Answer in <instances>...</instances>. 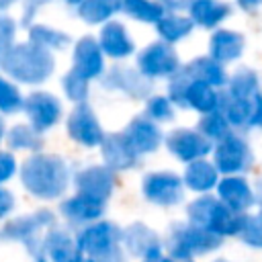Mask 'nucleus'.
<instances>
[{"mask_svg": "<svg viewBox=\"0 0 262 262\" xmlns=\"http://www.w3.org/2000/svg\"><path fill=\"white\" fill-rule=\"evenodd\" d=\"M100 158H102V166H106L108 170H113L115 174L121 172H129L135 170L143 160L133 151V147L127 143V139L123 137L121 131H106L100 147Z\"/></svg>", "mask_w": 262, "mask_h": 262, "instance_id": "23", "label": "nucleus"}, {"mask_svg": "<svg viewBox=\"0 0 262 262\" xmlns=\"http://www.w3.org/2000/svg\"><path fill=\"white\" fill-rule=\"evenodd\" d=\"M20 113L27 119L25 123H29L41 135L55 129L66 117L63 100L55 92L45 88H35L29 94H25Z\"/></svg>", "mask_w": 262, "mask_h": 262, "instance_id": "8", "label": "nucleus"}, {"mask_svg": "<svg viewBox=\"0 0 262 262\" xmlns=\"http://www.w3.org/2000/svg\"><path fill=\"white\" fill-rule=\"evenodd\" d=\"M35 262H45V258H43V256H37V258H35Z\"/></svg>", "mask_w": 262, "mask_h": 262, "instance_id": "52", "label": "nucleus"}, {"mask_svg": "<svg viewBox=\"0 0 262 262\" xmlns=\"http://www.w3.org/2000/svg\"><path fill=\"white\" fill-rule=\"evenodd\" d=\"M180 178H182L184 190L201 196V194H213L215 192V186H217L221 174L217 172V168L213 166V162L209 158H203V160L186 164L180 172Z\"/></svg>", "mask_w": 262, "mask_h": 262, "instance_id": "26", "label": "nucleus"}, {"mask_svg": "<svg viewBox=\"0 0 262 262\" xmlns=\"http://www.w3.org/2000/svg\"><path fill=\"white\" fill-rule=\"evenodd\" d=\"M162 147L182 166L209 158L213 149V145L196 131L194 125H172L166 129Z\"/></svg>", "mask_w": 262, "mask_h": 262, "instance_id": "12", "label": "nucleus"}, {"mask_svg": "<svg viewBox=\"0 0 262 262\" xmlns=\"http://www.w3.org/2000/svg\"><path fill=\"white\" fill-rule=\"evenodd\" d=\"M55 221V215L49 211V209H39L31 215H25V217H16L12 221H8L2 229H0V235L6 237V239H18V242H25L29 246V250L39 256V250L37 246H41L43 250V237H39V231L45 229V227H51Z\"/></svg>", "mask_w": 262, "mask_h": 262, "instance_id": "19", "label": "nucleus"}, {"mask_svg": "<svg viewBox=\"0 0 262 262\" xmlns=\"http://www.w3.org/2000/svg\"><path fill=\"white\" fill-rule=\"evenodd\" d=\"M16 172H18L16 156L8 149H0V186L4 182H8Z\"/></svg>", "mask_w": 262, "mask_h": 262, "instance_id": "41", "label": "nucleus"}, {"mask_svg": "<svg viewBox=\"0 0 262 262\" xmlns=\"http://www.w3.org/2000/svg\"><path fill=\"white\" fill-rule=\"evenodd\" d=\"M94 37H96L98 47L104 53L106 61H111V63H131L139 49L131 29L121 18L108 20L106 25L98 27V33Z\"/></svg>", "mask_w": 262, "mask_h": 262, "instance_id": "14", "label": "nucleus"}, {"mask_svg": "<svg viewBox=\"0 0 262 262\" xmlns=\"http://www.w3.org/2000/svg\"><path fill=\"white\" fill-rule=\"evenodd\" d=\"M59 88H61V96L74 104H82V102H88L90 98V90H92V84L86 82L84 78H80L78 74H74L72 70H68L61 78H59Z\"/></svg>", "mask_w": 262, "mask_h": 262, "instance_id": "36", "label": "nucleus"}, {"mask_svg": "<svg viewBox=\"0 0 262 262\" xmlns=\"http://www.w3.org/2000/svg\"><path fill=\"white\" fill-rule=\"evenodd\" d=\"M98 86L104 92L119 94L131 102H143L154 92V84L145 80L133 63H111L98 80Z\"/></svg>", "mask_w": 262, "mask_h": 262, "instance_id": "11", "label": "nucleus"}, {"mask_svg": "<svg viewBox=\"0 0 262 262\" xmlns=\"http://www.w3.org/2000/svg\"><path fill=\"white\" fill-rule=\"evenodd\" d=\"M168 8L160 0H121V14L133 23L154 27Z\"/></svg>", "mask_w": 262, "mask_h": 262, "instance_id": "33", "label": "nucleus"}, {"mask_svg": "<svg viewBox=\"0 0 262 262\" xmlns=\"http://www.w3.org/2000/svg\"><path fill=\"white\" fill-rule=\"evenodd\" d=\"M219 113L242 135L262 131V74L246 63L229 70L221 88Z\"/></svg>", "mask_w": 262, "mask_h": 262, "instance_id": "1", "label": "nucleus"}, {"mask_svg": "<svg viewBox=\"0 0 262 262\" xmlns=\"http://www.w3.org/2000/svg\"><path fill=\"white\" fill-rule=\"evenodd\" d=\"M237 235L248 246L262 248V209H258L256 213H246L244 215Z\"/></svg>", "mask_w": 262, "mask_h": 262, "instance_id": "38", "label": "nucleus"}, {"mask_svg": "<svg viewBox=\"0 0 262 262\" xmlns=\"http://www.w3.org/2000/svg\"><path fill=\"white\" fill-rule=\"evenodd\" d=\"M219 262H223V260H219Z\"/></svg>", "mask_w": 262, "mask_h": 262, "instance_id": "54", "label": "nucleus"}, {"mask_svg": "<svg viewBox=\"0 0 262 262\" xmlns=\"http://www.w3.org/2000/svg\"><path fill=\"white\" fill-rule=\"evenodd\" d=\"M27 41L55 55V53H61V51L70 49L74 39L63 29H57V27H51L47 23H37L35 20L33 25L27 27Z\"/></svg>", "mask_w": 262, "mask_h": 262, "instance_id": "29", "label": "nucleus"}, {"mask_svg": "<svg viewBox=\"0 0 262 262\" xmlns=\"http://www.w3.org/2000/svg\"><path fill=\"white\" fill-rule=\"evenodd\" d=\"M154 33L158 41L178 47L184 41H188L196 33V29L182 8H168L164 16L154 25Z\"/></svg>", "mask_w": 262, "mask_h": 262, "instance_id": "24", "label": "nucleus"}, {"mask_svg": "<svg viewBox=\"0 0 262 262\" xmlns=\"http://www.w3.org/2000/svg\"><path fill=\"white\" fill-rule=\"evenodd\" d=\"M233 8L246 12V14H256L262 10V0H231Z\"/></svg>", "mask_w": 262, "mask_h": 262, "instance_id": "43", "label": "nucleus"}, {"mask_svg": "<svg viewBox=\"0 0 262 262\" xmlns=\"http://www.w3.org/2000/svg\"><path fill=\"white\" fill-rule=\"evenodd\" d=\"M16 31H18V23L8 12H0V53L14 43Z\"/></svg>", "mask_w": 262, "mask_h": 262, "instance_id": "39", "label": "nucleus"}, {"mask_svg": "<svg viewBox=\"0 0 262 262\" xmlns=\"http://www.w3.org/2000/svg\"><path fill=\"white\" fill-rule=\"evenodd\" d=\"M121 242L131 256H141L145 260H156L162 256V239L143 223H131L127 229H123Z\"/></svg>", "mask_w": 262, "mask_h": 262, "instance_id": "25", "label": "nucleus"}, {"mask_svg": "<svg viewBox=\"0 0 262 262\" xmlns=\"http://www.w3.org/2000/svg\"><path fill=\"white\" fill-rule=\"evenodd\" d=\"M209 160L221 176H248L256 164L254 147L248 135L231 131L225 139L217 141L211 149Z\"/></svg>", "mask_w": 262, "mask_h": 262, "instance_id": "7", "label": "nucleus"}, {"mask_svg": "<svg viewBox=\"0 0 262 262\" xmlns=\"http://www.w3.org/2000/svg\"><path fill=\"white\" fill-rule=\"evenodd\" d=\"M61 2H63V4H68L70 8H78V6H80L84 0H61Z\"/></svg>", "mask_w": 262, "mask_h": 262, "instance_id": "49", "label": "nucleus"}, {"mask_svg": "<svg viewBox=\"0 0 262 262\" xmlns=\"http://www.w3.org/2000/svg\"><path fill=\"white\" fill-rule=\"evenodd\" d=\"M182 63L184 59L178 47L166 45L158 39L141 45L133 57V68L151 84H158V82L166 84L172 76H176L182 70Z\"/></svg>", "mask_w": 262, "mask_h": 262, "instance_id": "6", "label": "nucleus"}, {"mask_svg": "<svg viewBox=\"0 0 262 262\" xmlns=\"http://www.w3.org/2000/svg\"><path fill=\"white\" fill-rule=\"evenodd\" d=\"M164 92L176 104L178 111H188V113H194L196 117L219 111L221 90H217L205 82L192 80L182 70L166 82Z\"/></svg>", "mask_w": 262, "mask_h": 262, "instance_id": "4", "label": "nucleus"}, {"mask_svg": "<svg viewBox=\"0 0 262 262\" xmlns=\"http://www.w3.org/2000/svg\"><path fill=\"white\" fill-rule=\"evenodd\" d=\"M186 217H188V223L217 237L237 235L242 227V219H244V215H235L233 211H229L215 194L194 196L186 205Z\"/></svg>", "mask_w": 262, "mask_h": 262, "instance_id": "5", "label": "nucleus"}, {"mask_svg": "<svg viewBox=\"0 0 262 262\" xmlns=\"http://www.w3.org/2000/svg\"><path fill=\"white\" fill-rule=\"evenodd\" d=\"M123 133V137L127 139V143L133 147V151L143 160L147 156H154L156 151L162 149L164 145V127L156 125L154 121H149L147 117H143L141 113L133 115L123 129H119Z\"/></svg>", "mask_w": 262, "mask_h": 262, "instance_id": "18", "label": "nucleus"}, {"mask_svg": "<svg viewBox=\"0 0 262 262\" xmlns=\"http://www.w3.org/2000/svg\"><path fill=\"white\" fill-rule=\"evenodd\" d=\"M145 262H174L172 258H164V256H160V258H156V260H145Z\"/></svg>", "mask_w": 262, "mask_h": 262, "instance_id": "51", "label": "nucleus"}, {"mask_svg": "<svg viewBox=\"0 0 262 262\" xmlns=\"http://www.w3.org/2000/svg\"><path fill=\"white\" fill-rule=\"evenodd\" d=\"M63 127L70 141H74L84 149H98L106 135V129L96 108L90 104V100L82 104H74L63 117Z\"/></svg>", "mask_w": 262, "mask_h": 262, "instance_id": "9", "label": "nucleus"}, {"mask_svg": "<svg viewBox=\"0 0 262 262\" xmlns=\"http://www.w3.org/2000/svg\"><path fill=\"white\" fill-rule=\"evenodd\" d=\"M72 53H70V70L74 74H78L80 78H84L86 82H98L102 78V74L108 68V61L104 57V53L98 47V41L94 35H82L78 39L72 41L70 45Z\"/></svg>", "mask_w": 262, "mask_h": 262, "instance_id": "16", "label": "nucleus"}, {"mask_svg": "<svg viewBox=\"0 0 262 262\" xmlns=\"http://www.w3.org/2000/svg\"><path fill=\"white\" fill-rule=\"evenodd\" d=\"M141 196L156 207H176L184 201V184L178 172L174 170H149L141 176L139 182Z\"/></svg>", "mask_w": 262, "mask_h": 262, "instance_id": "13", "label": "nucleus"}, {"mask_svg": "<svg viewBox=\"0 0 262 262\" xmlns=\"http://www.w3.org/2000/svg\"><path fill=\"white\" fill-rule=\"evenodd\" d=\"M18 176L29 194L41 201H55L72 184V168L59 154L37 151L18 166Z\"/></svg>", "mask_w": 262, "mask_h": 262, "instance_id": "2", "label": "nucleus"}, {"mask_svg": "<svg viewBox=\"0 0 262 262\" xmlns=\"http://www.w3.org/2000/svg\"><path fill=\"white\" fill-rule=\"evenodd\" d=\"M55 66L53 53L29 41H14L0 53V74L16 86H43L55 74Z\"/></svg>", "mask_w": 262, "mask_h": 262, "instance_id": "3", "label": "nucleus"}, {"mask_svg": "<svg viewBox=\"0 0 262 262\" xmlns=\"http://www.w3.org/2000/svg\"><path fill=\"white\" fill-rule=\"evenodd\" d=\"M211 59L221 63L223 68H235L248 53V35L235 27H219L207 37V51Z\"/></svg>", "mask_w": 262, "mask_h": 262, "instance_id": "15", "label": "nucleus"}, {"mask_svg": "<svg viewBox=\"0 0 262 262\" xmlns=\"http://www.w3.org/2000/svg\"><path fill=\"white\" fill-rule=\"evenodd\" d=\"M221 246V237L188 223H174L170 227L166 248L172 254V260H190L192 256H203Z\"/></svg>", "mask_w": 262, "mask_h": 262, "instance_id": "10", "label": "nucleus"}, {"mask_svg": "<svg viewBox=\"0 0 262 262\" xmlns=\"http://www.w3.org/2000/svg\"><path fill=\"white\" fill-rule=\"evenodd\" d=\"M178 113H180V111L176 108V104L168 98V94H166L164 90H162V92L154 90V92L141 102V115L147 117L149 121H154V123L160 125V127L172 125V123L176 121Z\"/></svg>", "mask_w": 262, "mask_h": 262, "instance_id": "32", "label": "nucleus"}, {"mask_svg": "<svg viewBox=\"0 0 262 262\" xmlns=\"http://www.w3.org/2000/svg\"><path fill=\"white\" fill-rule=\"evenodd\" d=\"M76 192L106 203L117 188V174L102 164H88L72 174Z\"/></svg>", "mask_w": 262, "mask_h": 262, "instance_id": "20", "label": "nucleus"}, {"mask_svg": "<svg viewBox=\"0 0 262 262\" xmlns=\"http://www.w3.org/2000/svg\"><path fill=\"white\" fill-rule=\"evenodd\" d=\"M16 2H20V0H0V12H6L12 4H16Z\"/></svg>", "mask_w": 262, "mask_h": 262, "instance_id": "47", "label": "nucleus"}, {"mask_svg": "<svg viewBox=\"0 0 262 262\" xmlns=\"http://www.w3.org/2000/svg\"><path fill=\"white\" fill-rule=\"evenodd\" d=\"M23 90L20 86H16L14 82H10L6 76L0 74V115L2 117H10L20 113L23 108Z\"/></svg>", "mask_w": 262, "mask_h": 262, "instance_id": "37", "label": "nucleus"}, {"mask_svg": "<svg viewBox=\"0 0 262 262\" xmlns=\"http://www.w3.org/2000/svg\"><path fill=\"white\" fill-rule=\"evenodd\" d=\"M182 10L186 12L194 29H201L207 33L219 27H225L235 12L231 0H188Z\"/></svg>", "mask_w": 262, "mask_h": 262, "instance_id": "21", "label": "nucleus"}, {"mask_svg": "<svg viewBox=\"0 0 262 262\" xmlns=\"http://www.w3.org/2000/svg\"><path fill=\"white\" fill-rule=\"evenodd\" d=\"M14 209V194L0 186V219H4Z\"/></svg>", "mask_w": 262, "mask_h": 262, "instance_id": "42", "label": "nucleus"}, {"mask_svg": "<svg viewBox=\"0 0 262 262\" xmlns=\"http://www.w3.org/2000/svg\"><path fill=\"white\" fill-rule=\"evenodd\" d=\"M166 8H184V4L188 2V0H160Z\"/></svg>", "mask_w": 262, "mask_h": 262, "instance_id": "46", "label": "nucleus"}, {"mask_svg": "<svg viewBox=\"0 0 262 262\" xmlns=\"http://www.w3.org/2000/svg\"><path fill=\"white\" fill-rule=\"evenodd\" d=\"M104 207H106V203H100V201L90 199L86 194L74 192L72 196L61 201L59 213L63 215L66 221H70L74 225H90L102 217Z\"/></svg>", "mask_w": 262, "mask_h": 262, "instance_id": "27", "label": "nucleus"}, {"mask_svg": "<svg viewBox=\"0 0 262 262\" xmlns=\"http://www.w3.org/2000/svg\"><path fill=\"white\" fill-rule=\"evenodd\" d=\"M213 194L235 215H246L256 205L254 182L248 176H221Z\"/></svg>", "mask_w": 262, "mask_h": 262, "instance_id": "22", "label": "nucleus"}, {"mask_svg": "<svg viewBox=\"0 0 262 262\" xmlns=\"http://www.w3.org/2000/svg\"><path fill=\"white\" fill-rule=\"evenodd\" d=\"M4 143L8 147V151H27L37 154L43 151V135L37 133L29 123H14L10 127H6V135H4Z\"/></svg>", "mask_w": 262, "mask_h": 262, "instance_id": "31", "label": "nucleus"}, {"mask_svg": "<svg viewBox=\"0 0 262 262\" xmlns=\"http://www.w3.org/2000/svg\"><path fill=\"white\" fill-rule=\"evenodd\" d=\"M254 192H256V205L262 209V176L254 182Z\"/></svg>", "mask_w": 262, "mask_h": 262, "instance_id": "45", "label": "nucleus"}, {"mask_svg": "<svg viewBox=\"0 0 262 262\" xmlns=\"http://www.w3.org/2000/svg\"><path fill=\"white\" fill-rule=\"evenodd\" d=\"M20 2H23V10H20V25H23V27H29V25H33V23H35L37 14H39L45 6H49L53 0H20Z\"/></svg>", "mask_w": 262, "mask_h": 262, "instance_id": "40", "label": "nucleus"}, {"mask_svg": "<svg viewBox=\"0 0 262 262\" xmlns=\"http://www.w3.org/2000/svg\"><path fill=\"white\" fill-rule=\"evenodd\" d=\"M182 72L186 76H190L192 80H199V82H205L217 90H221L227 82V74L229 70L223 68L221 63H217L215 59H211L207 53H201V55H194L190 57L188 61L182 63Z\"/></svg>", "mask_w": 262, "mask_h": 262, "instance_id": "28", "label": "nucleus"}, {"mask_svg": "<svg viewBox=\"0 0 262 262\" xmlns=\"http://www.w3.org/2000/svg\"><path fill=\"white\" fill-rule=\"evenodd\" d=\"M43 248L53 262H72L80 254L76 248V239L61 227H53L45 233Z\"/></svg>", "mask_w": 262, "mask_h": 262, "instance_id": "34", "label": "nucleus"}, {"mask_svg": "<svg viewBox=\"0 0 262 262\" xmlns=\"http://www.w3.org/2000/svg\"><path fill=\"white\" fill-rule=\"evenodd\" d=\"M94 262H127V260H125V256H123L121 248H115L113 252H108V254H104V256L96 258Z\"/></svg>", "mask_w": 262, "mask_h": 262, "instance_id": "44", "label": "nucleus"}, {"mask_svg": "<svg viewBox=\"0 0 262 262\" xmlns=\"http://www.w3.org/2000/svg\"><path fill=\"white\" fill-rule=\"evenodd\" d=\"M76 248L80 254H86V258L96 260L121 244V229L111 221H94L90 225H84V229L74 237Z\"/></svg>", "mask_w": 262, "mask_h": 262, "instance_id": "17", "label": "nucleus"}, {"mask_svg": "<svg viewBox=\"0 0 262 262\" xmlns=\"http://www.w3.org/2000/svg\"><path fill=\"white\" fill-rule=\"evenodd\" d=\"M4 135H6V121H4V117L0 115V145L4 143Z\"/></svg>", "mask_w": 262, "mask_h": 262, "instance_id": "48", "label": "nucleus"}, {"mask_svg": "<svg viewBox=\"0 0 262 262\" xmlns=\"http://www.w3.org/2000/svg\"><path fill=\"white\" fill-rule=\"evenodd\" d=\"M196 131L211 143L215 145L217 141L225 139L233 129L229 127V123L225 121V117L219 113V111H213V113H207L203 117H196V123H194Z\"/></svg>", "mask_w": 262, "mask_h": 262, "instance_id": "35", "label": "nucleus"}, {"mask_svg": "<svg viewBox=\"0 0 262 262\" xmlns=\"http://www.w3.org/2000/svg\"><path fill=\"white\" fill-rule=\"evenodd\" d=\"M72 262H94V260H90V258H86V256H82V254H78Z\"/></svg>", "mask_w": 262, "mask_h": 262, "instance_id": "50", "label": "nucleus"}, {"mask_svg": "<svg viewBox=\"0 0 262 262\" xmlns=\"http://www.w3.org/2000/svg\"><path fill=\"white\" fill-rule=\"evenodd\" d=\"M76 10V16L88 27H102L108 20L119 18L121 0H84Z\"/></svg>", "mask_w": 262, "mask_h": 262, "instance_id": "30", "label": "nucleus"}, {"mask_svg": "<svg viewBox=\"0 0 262 262\" xmlns=\"http://www.w3.org/2000/svg\"><path fill=\"white\" fill-rule=\"evenodd\" d=\"M180 262H192V260H180Z\"/></svg>", "mask_w": 262, "mask_h": 262, "instance_id": "53", "label": "nucleus"}]
</instances>
